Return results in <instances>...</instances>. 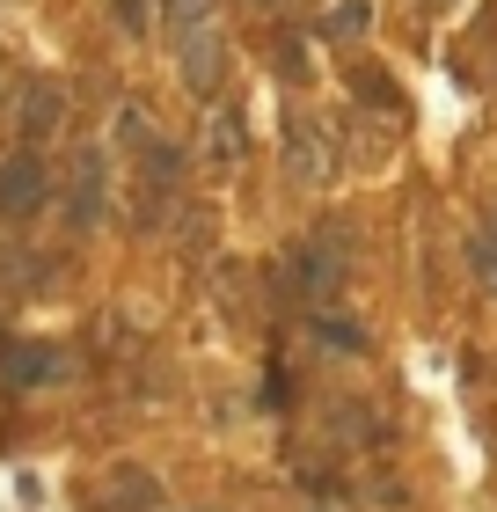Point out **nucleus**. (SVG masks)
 I'll return each mask as SVG.
<instances>
[{
    "label": "nucleus",
    "instance_id": "9d476101",
    "mask_svg": "<svg viewBox=\"0 0 497 512\" xmlns=\"http://www.w3.org/2000/svg\"><path fill=\"white\" fill-rule=\"evenodd\" d=\"M315 344L329 359H351V352H366V330H359V322H344V315H315Z\"/></svg>",
    "mask_w": 497,
    "mask_h": 512
},
{
    "label": "nucleus",
    "instance_id": "ddd939ff",
    "mask_svg": "<svg viewBox=\"0 0 497 512\" xmlns=\"http://www.w3.org/2000/svg\"><path fill=\"white\" fill-rule=\"evenodd\" d=\"M468 264H476V278H483V293L497 300V235H490V227H483L476 242H468Z\"/></svg>",
    "mask_w": 497,
    "mask_h": 512
},
{
    "label": "nucleus",
    "instance_id": "6e6552de",
    "mask_svg": "<svg viewBox=\"0 0 497 512\" xmlns=\"http://www.w3.org/2000/svg\"><path fill=\"white\" fill-rule=\"evenodd\" d=\"M59 110H66L59 81H22V96H15V132H22V139L59 132Z\"/></svg>",
    "mask_w": 497,
    "mask_h": 512
},
{
    "label": "nucleus",
    "instance_id": "9b49d317",
    "mask_svg": "<svg viewBox=\"0 0 497 512\" xmlns=\"http://www.w3.org/2000/svg\"><path fill=\"white\" fill-rule=\"evenodd\" d=\"M322 30L337 37V44H359V37L373 30V8H366V0H337V8H329V22H322Z\"/></svg>",
    "mask_w": 497,
    "mask_h": 512
},
{
    "label": "nucleus",
    "instance_id": "423d86ee",
    "mask_svg": "<svg viewBox=\"0 0 497 512\" xmlns=\"http://www.w3.org/2000/svg\"><path fill=\"white\" fill-rule=\"evenodd\" d=\"M147 169H139V227H161V205H176V183H183V154L176 147H139Z\"/></svg>",
    "mask_w": 497,
    "mask_h": 512
},
{
    "label": "nucleus",
    "instance_id": "4468645a",
    "mask_svg": "<svg viewBox=\"0 0 497 512\" xmlns=\"http://www.w3.org/2000/svg\"><path fill=\"white\" fill-rule=\"evenodd\" d=\"M147 8L154 0H117V22H125V30H147Z\"/></svg>",
    "mask_w": 497,
    "mask_h": 512
},
{
    "label": "nucleus",
    "instance_id": "f03ea898",
    "mask_svg": "<svg viewBox=\"0 0 497 512\" xmlns=\"http://www.w3.org/2000/svg\"><path fill=\"white\" fill-rule=\"evenodd\" d=\"M286 176L300 183V191H322V183L337 176V154H329V139L307 118H286Z\"/></svg>",
    "mask_w": 497,
    "mask_h": 512
},
{
    "label": "nucleus",
    "instance_id": "f8f14e48",
    "mask_svg": "<svg viewBox=\"0 0 497 512\" xmlns=\"http://www.w3.org/2000/svg\"><path fill=\"white\" fill-rule=\"evenodd\" d=\"M220 22V0H169V37H191Z\"/></svg>",
    "mask_w": 497,
    "mask_h": 512
},
{
    "label": "nucleus",
    "instance_id": "7ed1b4c3",
    "mask_svg": "<svg viewBox=\"0 0 497 512\" xmlns=\"http://www.w3.org/2000/svg\"><path fill=\"white\" fill-rule=\"evenodd\" d=\"M103 147H81L74 154V183H66V220H74V235H96L103 227Z\"/></svg>",
    "mask_w": 497,
    "mask_h": 512
},
{
    "label": "nucleus",
    "instance_id": "f257e3e1",
    "mask_svg": "<svg viewBox=\"0 0 497 512\" xmlns=\"http://www.w3.org/2000/svg\"><path fill=\"white\" fill-rule=\"evenodd\" d=\"M344 271H351L344 227H315V235L286 256V286H293V300H307V308H329V300L344 293Z\"/></svg>",
    "mask_w": 497,
    "mask_h": 512
},
{
    "label": "nucleus",
    "instance_id": "1a4fd4ad",
    "mask_svg": "<svg viewBox=\"0 0 497 512\" xmlns=\"http://www.w3.org/2000/svg\"><path fill=\"white\" fill-rule=\"evenodd\" d=\"M205 161H212V169H234V161H242V125H234L227 110L205 118Z\"/></svg>",
    "mask_w": 497,
    "mask_h": 512
},
{
    "label": "nucleus",
    "instance_id": "39448f33",
    "mask_svg": "<svg viewBox=\"0 0 497 512\" xmlns=\"http://www.w3.org/2000/svg\"><path fill=\"white\" fill-rule=\"evenodd\" d=\"M0 381L15 395H37V388L66 381V352L59 344H8V352H0Z\"/></svg>",
    "mask_w": 497,
    "mask_h": 512
},
{
    "label": "nucleus",
    "instance_id": "0eeeda50",
    "mask_svg": "<svg viewBox=\"0 0 497 512\" xmlns=\"http://www.w3.org/2000/svg\"><path fill=\"white\" fill-rule=\"evenodd\" d=\"M44 191H52V176H44V161L37 154H8L0 161V220H30Z\"/></svg>",
    "mask_w": 497,
    "mask_h": 512
},
{
    "label": "nucleus",
    "instance_id": "20e7f679",
    "mask_svg": "<svg viewBox=\"0 0 497 512\" xmlns=\"http://www.w3.org/2000/svg\"><path fill=\"white\" fill-rule=\"evenodd\" d=\"M176 59H183V88H191V96H212V88L227 81V37H220V22L176 37Z\"/></svg>",
    "mask_w": 497,
    "mask_h": 512
}]
</instances>
